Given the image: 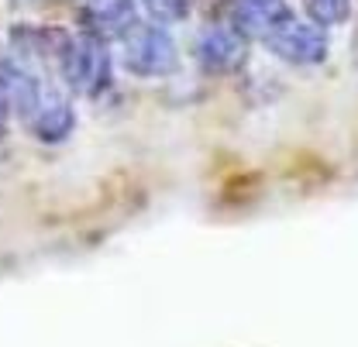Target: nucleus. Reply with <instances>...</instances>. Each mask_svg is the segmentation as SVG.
<instances>
[{
	"mask_svg": "<svg viewBox=\"0 0 358 347\" xmlns=\"http://www.w3.org/2000/svg\"><path fill=\"white\" fill-rule=\"evenodd\" d=\"M10 107L21 114L24 128L31 131L38 141H48V145L69 138V131L76 124V110H73L69 96L59 93L52 83H42L31 69L17 83V89L10 93Z\"/></svg>",
	"mask_w": 358,
	"mask_h": 347,
	"instance_id": "obj_1",
	"label": "nucleus"
},
{
	"mask_svg": "<svg viewBox=\"0 0 358 347\" xmlns=\"http://www.w3.org/2000/svg\"><path fill=\"white\" fill-rule=\"evenodd\" d=\"M55 62L62 69V80L69 83V89L83 93V96H100L103 89L110 87V55L103 35L96 31H73L62 35L59 48H55Z\"/></svg>",
	"mask_w": 358,
	"mask_h": 347,
	"instance_id": "obj_2",
	"label": "nucleus"
},
{
	"mask_svg": "<svg viewBox=\"0 0 358 347\" xmlns=\"http://www.w3.org/2000/svg\"><path fill=\"white\" fill-rule=\"evenodd\" d=\"M262 42L272 55L296 62V66H317L327 55V31L324 24H317L313 17H296L293 10H286L266 35Z\"/></svg>",
	"mask_w": 358,
	"mask_h": 347,
	"instance_id": "obj_3",
	"label": "nucleus"
},
{
	"mask_svg": "<svg viewBox=\"0 0 358 347\" xmlns=\"http://www.w3.org/2000/svg\"><path fill=\"white\" fill-rule=\"evenodd\" d=\"M121 62L134 76H166L176 69V45L159 24H138L121 35Z\"/></svg>",
	"mask_w": 358,
	"mask_h": 347,
	"instance_id": "obj_4",
	"label": "nucleus"
},
{
	"mask_svg": "<svg viewBox=\"0 0 358 347\" xmlns=\"http://www.w3.org/2000/svg\"><path fill=\"white\" fill-rule=\"evenodd\" d=\"M196 59L207 73L224 76V73H234L245 66L248 59V35L234 24H210L203 28L200 42H196Z\"/></svg>",
	"mask_w": 358,
	"mask_h": 347,
	"instance_id": "obj_5",
	"label": "nucleus"
},
{
	"mask_svg": "<svg viewBox=\"0 0 358 347\" xmlns=\"http://www.w3.org/2000/svg\"><path fill=\"white\" fill-rule=\"evenodd\" d=\"M83 14H87L90 31L114 35V38H121L138 21L134 0H83Z\"/></svg>",
	"mask_w": 358,
	"mask_h": 347,
	"instance_id": "obj_6",
	"label": "nucleus"
},
{
	"mask_svg": "<svg viewBox=\"0 0 358 347\" xmlns=\"http://www.w3.org/2000/svg\"><path fill=\"white\" fill-rule=\"evenodd\" d=\"M286 0H231V17L234 28H241L245 35H266L268 28L286 14Z\"/></svg>",
	"mask_w": 358,
	"mask_h": 347,
	"instance_id": "obj_7",
	"label": "nucleus"
},
{
	"mask_svg": "<svg viewBox=\"0 0 358 347\" xmlns=\"http://www.w3.org/2000/svg\"><path fill=\"white\" fill-rule=\"evenodd\" d=\"M317 24H341L352 14V0H303Z\"/></svg>",
	"mask_w": 358,
	"mask_h": 347,
	"instance_id": "obj_8",
	"label": "nucleus"
},
{
	"mask_svg": "<svg viewBox=\"0 0 358 347\" xmlns=\"http://www.w3.org/2000/svg\"><path fill=\"white\" fill-rule=\"evenodd\" d=\"M145 7L155 14V21H179L189 10L186 0H145Z\"/></svg>",
	"mask_w": 358,
	"mask_h": 347,
	"instance_id": "obj_9",
	"label": "nucleus"
},
{
	"mask_svg": "<svg viewBox=\"0 0 358 347\" xmlns=\"http://www.w3.org/2000/svg\"><path fill=\"white\" fill-rule=\"evenodd\" d=\"M7 114H10V96L0 89V138L7 134Z\"/></svg>",
	"mask_w": 358,
	"mask_h": 347,
	"instance_id": "obj_10",
	"label": "nucleus"
}]
</instances>
